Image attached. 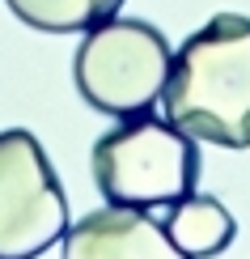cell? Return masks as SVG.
<instances>
[{
  "label": "cell",
  "instance_id": "1",
  "mask_svg": "<svg viewBox=\"0 0 250 259\" xmlns=\"http://www.w3.org/2000/svg\"><path fill=\"white\" fill-rule=\"evenodd\" d=\"M161 111L199 145L250 149V17L216 13L182 38Z\"/></svg>",
  "mask_w": 250,
  "mask_h": 259
},
{
  "label": "cell",
  "instance_id": "2",
  "mask_svg": "<svg viewBox=\"0 0 250 259\" xmlns=\"http://www.w3.org/2000/svg\"><path fill=\"white\" fill-rule=\"evenodd\" d=\"M89 175L106 204L170 208L199 187V140L161 115H132L89 149Z\"/></svg>",
  "mask_w": 250,
  "mask_h": 259
},
{
  "label": "cell",
  "instance_id": "3",
  "mask_svg": "<svg viewBox=\"0 0 250 259\" xmlns=\"http://www.w3.org/2000/svg\"><path fill=\"white\" fill-rule=\"evenodd\" d=\"M170 60L174 51L153 21L111 17L85 30L72 60V81L93 111L132 119V115H148L161 102Z\"/></svg>",
  "mask_w": 250,
  "mask_h": 259
},
{
  "label": "cell",
  "instance_id": "4",
  "mask_svg": "<svg viewBox=\"0 0 250 259\" xmlns=\"http://www.w3.org/2000/svg\"><path fill=\"white\" fill-rule=\"evenodd\" d=\"M68 230V196L34 132H0V259H38Z\"/></svg>",
  "mask_w": 250,
  "mask_h": 259
},
{
  "label": "cell",
  "instance_id": "5",
  "mask_svg": "<svg viewBox=\"0 0 250 259\" xmlns=\"http://www.w3.org/2000/svg\"><path fill=\"white\" fill-rule=\"evenodd\" d=\"M60 259H191V255L174 246L166 221L148 217V208L106 204L64 230Z\"/></svg>",
  "mask_w": 250,
  "mask_h": 259
},
{
  "label": "cell",
  "instance_id": "6",
  "mask_svg": "<svg viewBox=\"0 0 250 259\" xmlns=\"http://www.w3.org/2000/svg\"><path fill=\"white\" fill-rule=\"evenodd\" d=\"M166 230H170V238H174V246H178L182 255L212 259V255H221L225 246L233 242L237 221H233V212L225 208L216 196L191 191V196H182V200L170 204Z\"/></svg>",
  "mask_w": 250,
  "mask_h": 259
},
{
  "label": "cell",
  "instance_id": "7",
  "mask_svg": "<svg viewBox=\"0 0 250 259\" xmlns=\"http://www.w3.org/2000/svg\"><path fill=\"white\" fill-rule=\"evenodd\" d=\"M9 13L21 26L42 30V34H77V30H93L111 21L123 0H5Z\"/></svg>",
  "mask_w": 250,
  "mask_h": 259
}]
</instances>
